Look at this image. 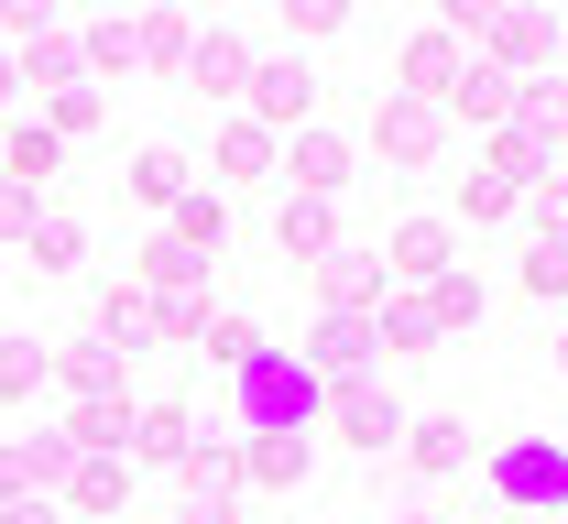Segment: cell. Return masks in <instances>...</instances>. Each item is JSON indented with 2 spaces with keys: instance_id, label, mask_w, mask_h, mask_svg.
Returning <instances> with one entry per match:
<instances>
[{
  "instance_id": "cell-1",
  "label": "cell",
  "mask_w": 568,
  "mask_h": 524,
  "mask_svg": "<svg viewBox=\"0 0 568 524\" xmlns=\"http://www.w3.org/2000/svg\"><path fill=\"white\" fill-rule=\"evenodd\" d=\"M317 404H328V382L306 372L295 350H252V361L230 372V415H241V438H306Z\"/></svg>"
},
{
  "instance_id": "cell-2",
  "label": "cell",
  "mask_w": 568,
  "mask_h": 524,
  "mask_svg": "<svg viewBox=\"0 0 568 524\" xmlns=\"http://www.w3.org/2000/svg\"><path fill=\"white\" fill-rule=\"evenodd\" d=\"M481 492H493L503 514H568V449L558 438H503L493 470H481Z\"/></svg>"
},
{
  "instance_id": "cell-3",
  "label": "cell",
  "mask_w": 568,
  "mask_h": 524,
  "mask_svg": "<svg viewBox=\"0 0 568 524\" xmlns=\"http://www.w3.org/2000/svg\"><path fill=\"white\" fill-rule=\"evenodd\" d=\"M241 121H252V132H274V143L317 132V76H306V55H252V88H241Z\"/></svg>"
},
{
  "instance_id": "cell-4",
  "label": "cell",
  "mask_w": 568,
  "mask_h": 524,
  "mask_svg": "<svg viewBox=\"0 0 568 524\" xmlns=\"http://www.w3.org/2000/svg\"><path fill=\"white\" fill-rule=\"evenodd\" d=\"M470 44H481V66L514 76V88H525V76H558V22H547V11H493Z\"/></svg>"
},
{
  "instance_id": "cell-5",
  "label": "cell",
  "mask_w": 568,
  "mask_h": 524,
  "mask_svg": "<svg viewBox=\"0 0 568 524\" xmlns=\"http://www.w3.org/2000/svg\"><path fill=\"white\" fill-rule=\"evenodd\" d=\"M372 143H383V164L426 175V164L448 153V110H426V99H394V88H383V110H372Z\"/></svg>"
},
{
  "instance_id": "cell-6",
  "label": "cell",
  "mask_w": 568,
  "mask_h": 524,
  "mask_svg": "<svg viewBox=\"0 0 568 524\" xmlns=\"http://www.w3.org/2000/svg\"><path fill=\"white\" fill-rule=\"evenodd\" d=\"M306 285H317V306H328V317H372V306L394 296V274H383V251H361V240H339L328 263H306Z\"/></svg>"
},
{
  "instance_id": "cell-7",
  "label": "cell",
  "mask_w": 568,
  "mask_h": 524,
  "mask_svg": "<svg viewBox=\"0 0 568 524\" xmlns=\"http://www.w3.org/2000/svg\"><path fill=\"white\" fill-rule=\"evenodd\" d=\"M317 415L339 427V449H372V459H383V449H405V404H394L383 382H339Z\"/></svg>"
},
{
  "instance_id": "cell-8",
  "label": "cell",
  "mask_w": 568,
  "mask_h": 524,
  "mask_svg": "<svg viewBox=\"0 0 568 524\" xmlns=\"http://www.w3.org/2000/svg\"><path fill=\"white\" fill-rule=\"evenodd\" d=\"M383 274L426 296L437 274H459V229H448V219H394V240H383Z\"/></svg>"
},
{
  "instance_id": "cell-9",
  "label": "cell",
  "mask_w": 568,
  "mask_h": 524,
  "mask_svg": "<svg viewBox=\"0 0 568 524\" xmlns=\"http://www.w3.org/2000/svg\"><path fill=\"white\" fill-rule=\"evenodd\" d=\"M372 350H383V339H372V317H317V339H306L295 361L339 393V382H372Z\"/></svg>"
},
{
  "instance_id": "cell-10",
  "label": "cell",
  "mask_w": 568,
  "mask_h": 524,
  "mask_svg": "<svg viewBox=\"0 0 568 524\" xmlns=\"http://www.w3.org/2000/svg\"><path fill=\"white\" fill-rule=\"evenodd\" d=\"M274 175H295V197H328V208H339V186H351V143H339V132H295V143L274 153Z\"/></svg>"
},
{
  "instance_id": "cell-11",
  "label": "cell",
  "mask_w": 568,
  "mask_h": 524,
  "mask_svg": "<svg viewBox=\"0 0 568 524\" xmlns=\"http://www.w3.org/2000/svg\"><path fill=\"white\" fill-rule=\"evenodd\" d=\"M88 339H99V350H121V361H132V350H153V296H142L132 274H121V285H99V306H88Z\"/></svg>"
},
{
  "instance_id": "cell-12",
  "label": "cell",
  "mask_w": 568,
  "mask_h": 524,
  "mask_svg": "<svg viewBox=\"0 0 568 524\" xmlns=\"http://www.w3.org/2000/svg\"><path fill=\"white\" fill-rule=\"evenodd\" d=\"M503 132H525V143L558 164V143H568V76H525V88H514V121H503Z\"/></svg>"
},
{
  "instance_id": "cell-13",
  "label": "cell",
  "mask_w": 568,
  "mask_h": 524,
  "mask_svg": "<svg viewBox=\"0 0 568 524\" xmlns=\"http://www.w3.org/2000/svg\"><path fill=\"white\" fill-rule=\"evenodd\" d=\"M186 449H197V415H186V404H142L121 459H142V470H186Z\"/></svg>"
},
{
  "instance_id": "cell-14",
  "label": "cell",
  "mask_w": 568,
  "mask_h": 524,
  "mask_svg": "<svg viewBox=\"0 0 568 524\" xmlns=\"http://www.w3.org/2000/svg\"><path fill=\"white\" fill-rule=\"evenodd\" d=\"M405 459L426 481H459L470 470V415H405Z\"/></svg>"
},
{
  "instance_id": "cell-15",
  "label": "cell",
  "mask_w": 568,
  "mask_h": 524,
  "mask_svg": "<svg viewBox=\"0 0 568 524\" xmlns=\"http://www.w3.org/2000/svg\"><path fill=\"white\" fill-rule=\"evenodd\" d=\"M186 88H197V99H241V88H252V44H241V33H197V44H186Z\"/></svg>"
},
{
  "instance_id": "cell-16",
  "label": "cell",
  "mask_w": 568,
  "mask_h": 524,
  "mask_svg": "<svg viewBox=\"0 0 568 524\" xmlns=\"http://www.w3.org/2000/svg\"><path fill=\"white\" fill-rule=\"evenodd\" d=\"M274 240H284V263L306 274V263H328V251H339V208H328V197H284Z\"/></svg>"
},
{
  "instance_id": "cell-17",
  "label": "cell",
  "mask_w": 568,
  "mask_h": 524,
  "mask_svg": "<svg viewBox=\"0 0 568 524\" xmlns=\"http://www.w3.org/2000/svg\"><path fill=\"white\" fill-rule=\"evenodd\" d=\"M437 110H448V121H470V132H503V121H514V76H493L481 55H470V66H459V88H448Z\"/></svg>"
},
{
  "instance_id": "cell-18",
  "label": "cell",
  "mask_w": 568,
  "mask_h": 524,
  "mask_svg": "<svg viewBox=\"0 0 568 524\" xmlns=\"http://www.w3.org/2000/svg\"><path fill=\"white\" fill-rule=\"evenodd\" d=\"M459 66H470V55H459V33H416V44H405V88H394V99H426V110H437V99L459 88Z\"/></svg>"
},
{
  "instance_id": "cell-19",
  "label": "cell",
  "mask_w": 568,
  "mask_h": 524,
  "mask_svg": "<svg viewBox=\"0 0 568 524\" xmlns=\"http://www.w3.org/2000/svg\"><path fill=\"white\" fill-rule=\"evenodd\" d=\"M55 164H67V143H55L44 121H11V132H0V186H33V197H44Z\"/></svg>"
},
{
  "instance_id": "cell-20",
  "label": "cell",
  "mask_w": 568,
  "mask_h": 524,
  "mask_svg": "<svg viewBox=\"0 0 568 524\" xmlns=\"http://www.w3.org/2000/svg\"><path fill=\"white\" fill-rule=\"evenodd\" d=\"M164 240H175V251H197V263H219V251H230V208H219L209 186H186V197H175V208H164Z\"/></svg>"
},
{
  "instance_id": "cell-21",
  "label": "cell",
  "mask_w": 568,
  "mask_h": 524,
  "mask_svg": "<svg viewBox=\"0 0 568 524\" xmlns=\"http://www.w3.org/2000/svg\"><path fill=\"white\" fill-rule=\"evenodd\" d=\"M317 470V438H241V481H263V492H295Z\"/></svg>"
},
{
  "instance_id": "cell-22",
  "label": "cell",
  "mask_w": 568,
  "mask_h": 524,
  "mask_svg": "<svg viewBox=\"0 0 568 524\" xmlns=\"http://www.w3.org/2000/svg\"><path fill=\"white\" fill-rule=\"evenodd\" d=\"M121 503H132V459H77L67 470V514H121Z\"/></svg>"
},
{
  "instance_id": "cell-23",
  "label": "cell",
  "mask_w": 568,
  "mask_h": 524,
  "mask_svg": "<svg viewBox=\"0 0 568 524\" xmlns=\"http://www.w3.org/2000/svg\"><path fill=\"white\" fill-rule=\"evenodd\" d=\"M186 186H197V164H186L175 143H142L132 153V197H142V208H175Z\"/></svg>"
},
{
  "instance_id": "cell-24",
  "label": "cell",
  "mask_w": 568,
  "mask_h": 524,
  "mask_svg": "<svg viewBox=\"0 0 568 524\" xmlns=\"http://www.w3.org/2000/svg\"><path fill=\"white\" fill-rule=\"evenodd\" d=\"M55 382H67L77 404H99V393H121V350H99V339H67V350H55Z\"/></svg>"
},
{
  "instance_id": "cell-25",
  "label": "cell",
  "mask_w": 568,
  "mask_h": 524,
  "mask_svg": "<svg viewBox=\"0 0 568 524\" xmlns=\"http://www.w3.org/2000/svg\"><path fill=\"white\" fill-rule=\"evenodd\" d=\"M22 76H33V88H88V55H77V33H55V22H44V33L22 44Z\"/></svg>"
},
{
  "instance_id": "cell-26",
  "label": "cell",
  "mask_w": 568,
  "mask_h": 524,
  "mask_svg": "<svg viewBox=\"0 0 568 524\" xmlns=\"http://www.w3.org/2000/svg\"><path fill=\"white\" fill-rule=\"evenodd\" d=\"M44 382H55V350L44 339H0V404H33Z\"/></svg>"
},
{
  "instance_id": "cell-27",
  "label": "cell",
  "mask_w": 568,
  "mask_h": 524,
  "mask_svg": "<svg viewBox=\"0 0 568 524\" xmlns=\"http://www.w3.org/2000/svg\"><path fill=\"white\" fill-rule=\"evenodd\" d=\"M77 251H88V229H77L67 208H44L33 240H22V263H33V274H77Z\"/></svg>"
},
{
  "instance_id": "cell-28",
  "label": "cell",
  "mask_w": 568,
  "mask_h": 524,
  "mask_svg": "<svg viewBox=\"0 0 568 524\" xmlns=\"http://www.w3.org/2000/svg\"><path fill=\"white\" fill-rule=\"evenodd\" d=\"M372 339H383V350H437V317H426V296H383V306H372Z\"/></svg>"
},
{
  "instance_id": "cell-29",
  "label": "cell",
  "mask_w": 568,
  "mask_h": 524,
  "mask_svg": "<svg viewBox=\"0 0 568 524\" xmlns=\"http://www.w3.org/2000/svg\"><path fill=\"white\" fill-rule=\"evenodd\" d=\"M197 274H209V263L175 251V240H142V251H132V285H142V296H175V285H197Z\"/></svg>"
},
{
  "instance_id": "cell-30",
  "label": "cell",
  "mask_w": 568,
  "mask_h": 524,
  "mask_svg": "<svg viewBox=\"0 0 568 524\" xmlns=\"http://www.w3.org/2000/svg\"><path fill=\"white\" fill-rule=\"evenodd\" d=\"M448 208H459L470 229H493V219H514V208H525V186H503V175H459V197H448ZM459 219H448V229H459Z\"/></svg>"
},
{
  "instance_id": "cell-31",
  "label": "cell",
  "mask_w": 568,
  "mask_h": 524,
  "mask_svg": "<svg viewBox=\"0 0 568 524\" xmlns=\"http://www.w3.org/2000/svg\"><path fill=\"white\" fill-rule=\"evenodd\" d=\"M186 44H197V33H186L175 11H153V22H132V55H142V66H175V76H186Z\"/></svg>"
},
{
  "instance_id": "cell-32",
  "label": "cell",
  "mask_w": 568,
  "mask_h": 524,
  "mask_svg": "<svg viewBox=\"0 0 568 524\" xmlns=\"http://www.w3.org/2000/svg\"><path fill=\"white\" fill-rule=\"evenodd\" d=\"M426 317H437V339H448V328H481V285H470V274H437V285H426Z\"/></svg>"
},
{
  "instance_id": "cell-33",
  "label": "cell",
  "mask_w": 568,
  "mask_h": 524,
  "mask_svg": "<svg viewBox=\"0 0 568 524\" xmlns=\"http://www.w3.org/2000/svg\"><path fill=\"white\" fill-rule=\"evenodd\" d=\"M274 132H252V121H230V132H219V175H274Z\"/></svg>"
},
{
  "instance_id": "cell-34",
  "label": "cell",
  "mask_w": 568,
  "mask_h": 524,
  "mask_svg": "<svg viewBox=\"0 0 568 524\" xmlns=\"http://www.w3.org/2000/svg\"><path fill=\"white\" fill-rule=\"evenodd\" d=\"M197 350H209L219 372H241V361L263 350V328H252V317H209V328H197Z\"/></svg>"
},
{
  "instance_id": "cell-35",
  "label": "cell",
  "mask_w": 568,
  "mask_h": 524,
  "mask_svg": "<svg viewBox=\"0 0 568 524\" xmlns=\"http://www.w3.org/2000/svg\"><path fill=\"white\" fill-rule=\"evenodd\" d=\"M525 296H536V306L568 296V240H525Z\"/></svg>"
},
{
  "instance_id": "cell-36",
  "label": "cell",
  "mask_w": 568,
  "mask_h": 524,
  "mask_svg": "<svg viewBox=\"0 0 568 524\" xmlns=\"http://www.w3.org/2000/svg\"><path fill=\"white\" fill-rule=\"evenodd\" d=\"M230 481H241V449H230V438L186 449V492H219V503H230Z\"/></svg>"
},
{
  "instance_id": "cell-37",
  "label": "cell",
  "mask_w": 568,
  "mask_h": 524,
  "mask_svg": "<svg viewBox=\"0 0 568 524\" xmlns=\"http://www.w3.org/2000/svg\"><path fill=\"white\" fill-rule=\"evenodd\" d=\"M197 328H209V296H197V285L153 296V339H197Z\"/></svg>"
},
{
  "instance_id": "cell-38",
  "label": "cell",
  "mask_w": 568,
  "mask_h": 524,
  "mask_svg": "<svg viewBox=\"0 0 568 524\" xmlns=\"http://www.w3.org/2000/svg\"><path fill=\"white\" fill-rule=\"evenodd\" d=\"M44 132H55V143H77V132H99V88H55Z\"/></svg>"
},
{
  "instance_id": "cell-39",
  "label": "cell",
  "mask_w": 568,
  "mask_h": 524,
  "mask_svg": "<svg viewBox=\"0 0 568 524\" xmlns=\"http://www.w3.org/2000/svg\"><path fill=\"white\" fill-rule=\"evenodd\" d=\"M525 208H536V240H568V175H536Z\"/></svg>"
},
{
  "instance_id": "cell-40",
  "label": "cell",
  "mask_w": 568,
  "mask_h": 524,
  "mask_svg": "<svg viewBox=\"0 0 568 524\" xmlns=\"http://www.w3.org/2000/svg\"><path fill=\"white\" fill-rule=\"evenodd\" d=\"M77 55H88V66H132V22H88Z\"/></svg>"
},
{
  "instance_id": "cell-41",
  "label": "cell",
  "mask_w": 568,
  "mask_h": 524,
  "mask_svg": "<svg viewBox=\"0 0 568 524\" xmlns=\"http://www.w3.org/2000/svg\"><path fill=\"white\" fill-rule=\"evenodd\" d=\"M33 219H44V197H33V186H0V251L33 240Z\"/></svg>"
},
{
  "instance_id": "cell-42",
  "label": "cell",
  "mask_w": 568,
  "mask_h": 524,
  "mask_svg": "<svg viewBox=\"0 0 568 524\" xmlns=\"http://www.w3.org/2000/svg\"><path fill=\"white\" fill-rule=\"evenodd\" d=\"M11 503H33V459H22V438H0V514Z\"/></svg>"
},
{
  "instance_id": "cell-43",
  "label": "cell",
  "mask_w": 568,
  "mask_h": 524,
  "mask_svg": "<svg viewBox=\"0 0 568 524\" xmlns=\"http://www.w3.org/2000/svg\"><path fill=\"white\" fill-rule=\"evenodd\" d=\"M175 524H241V514H230L219 492H186V514H175Z\"/></svg>"
},
{
  "instance_id": "cell-44",
  "label": "cell",
  "mask_w": 568,
  "mask_h": 524,
  "mask_svg": "<svg viewBox=\"0 0 568 524\" xmlns=\"http://www.w3.org/2000/svg\"><path fill=\"white\" fill-rule=\"evenodd\" d=\"M0 524H67V503H44V492H33V503H11Z\"/></svg>"
},
{
  "instance_id": "cell-45",
  "label": "cell",
  "mask_w": 568,
  "mask_h": 524,
  "mask_svg": "<svg viewBox=\"0 0 568 524\" xmlns=\"http://www.w3.org/2000/svg\"><path fill=\"white\" fill-rule=\"evenodd\" d=\"M11 99H22V66H11V55H0V110H11Z\"/></svg>"
},
{
  "instance_id": "cell-46",
  "label": "cell",
  "mask_w": 568,
  "mask_h": 524,
  "mask_svg": "<svg viewBox=\"0 0 568 524\" xmlns=\"http://www.w3.org/2000/svg\"><path fill=\"white\" fill-rule=\"evenodd\" d=\"M558 372H568V339H558Z\"/></svg>"
},
{
  "instance_id": "cell-47",
  "label": "cell",
  "mask_w": 568,
  "mask_h": 524,
  "mask_svg": "<svg viewBox=\"0 0 568 524\" xmlns=\"http://www.w3.org/2000/svg\"><path fill=\"white\" fill-rule=\"evenodd\" d=\"M0 274H11V251H0Z\"/></svg>"
},
{
  "instance_id": "cell-48",
  "label": "cell",
  "mask_w": 568,
  "mask_h": 524,
  "mask_svg": "<svg viewBox=\"0 0 568 524\" xmlns=\"http://www.w3.org/2000/svg\"><path fill=\"white\" fill-rule=\"evenodd\" d=\"M558 55H568V33H558Z\"/></svg>"
},
{
  "instance_id": "cell-49",
  "label": "cell",
  "mask_w": 568,
  "mask_h": 524,
  "mask_svg": "<svg viewBox=\"0 0 568 524\" xmlns=\"http://www.w3.org/2000/svg\"><path fill=\"white\" fill-rule=\"evenodd\" d=\"M416 524H437V514H416Z\"/></svg>"
}]
</instances>
